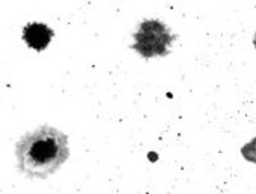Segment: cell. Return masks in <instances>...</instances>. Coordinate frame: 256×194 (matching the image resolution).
Masks as SVG:
<instances>
[{"label": "cell", "mask_w": 256, "mask_h": 194, "mask_svg": "<svg viewBox=\"0 0 256 194\" xmlns=\"http://www.w3.org/2000/svg\"><path fill=\"white\" fill-rule=\"evenodd\" d=\"M68 154L67 135L50 126H41L24 135L16 149L20 170L30 178L54 174L67 161Z\"/></svg>", "instance_id": "obj_1"}, {"label": "cell", "mask_w": 256, "mask_h": 194, "mask_svg": "<svg viewBox=\"0 0 256 194\" xmlns=\"http://www.w3.org/2000/svg\"><path fill=\"white\" fill-rule=\"evenodd\" d=\"M173 42V36L167 26L158 20H147L140 24L135 34L134 48L144 58L164 56L168 52V46Z\"/></svg>", "instance_id": "obj_2"}, {"label": "cell", "mask_w": 256, "mask_h": 194, "mask_svg": "<svg viewBox=\"0 0 256 194\" xmlns=\"http://www.w3.org/2000/svg\"><path fill=\"white\" fill-rule=\"evenodd\" d=\"M52 38H54V30L44 23H29L23 29V40L36 52L44 50Z\"/></svg>", "instance_id": "obj_3"}, {"label": "cell", "mask_w": 256, "mask_h": 194, "mask_svg": "<svg viewBox=\"0 0 256 194\" xmlns=\"http://www.w3.org/2000/svg\"><path fill=\"white\" fill-rule=\"evenodd\" d=\"M241 152H242L246 160H248L252 162H256V140H253L248 144H246Z\"/></svg>", "instance_id": "obj_4"}]
</instances>
